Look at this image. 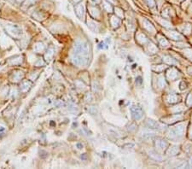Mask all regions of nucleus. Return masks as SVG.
<instances>
[{
  "instance_id": "f257e3e1",
  "label": "nucleus",
  "mask_w": 192,
  "mask_h": 169,
  "mask_svg": "<svg viewBox=\"0 0 192 169\" xmlns=\"http://www.w3.org/2000/svg\"><path fill=\"white\" fill-rule=\"evenodd\" d=\"M183 132H184V126L183 125H179L177 127H175L173 129H172L170 132H169V134L168 136L172 139L173 138H178L179 136H182L183 134Z\"/></svg>"
},
{
  "instance_id": "f03ea898",
  "label": "nucleus",
  "mask_w": 192,
  "mask_h": 169,
  "mask_svg": "<svg viewBox=\"0 0 192 169\" xmlns=\"http://www.w3.org/2000/svg\"><path fill=\"white\" fill-rule=\"evenodd\" d=\"M132 116L134 120H139L143 116V110L138 106H132L131 108Z\"/></svg>"
},
{
  "instance_id": "7ed1b4c3",
  "label": "nucleus",
  "mask_w": 192,
  "mask_h": 169,
  "mask_svg": "<svg viewBox=\"0 0 192 169\" xmlns=\"http://www.w3.org/2000/svg\"><path fill=\"white\" fill-rule=\"evenodd\" d=\"M156 147L159 150H164L166 148H168V143L163 139H158L156 142Z\"/></svg>"
},
{
  "instance_id": "20e7f679",
  "label": "nucleus",
  "mask_w": 192,
  "mask_h": 169,
  "mask_svg": "<svg viewBox=\"0 0 192 169\" xmlns=\"http://www.w3.org/2000/svg\"><path fill=\"white\" fill-rule=\"evenodd\" d=\"M146 125L147 127L150 128V129H159L160 128V125L158 122H156L154 120H151V119H149L147 120L146 121Z\"/></svg>"
},
{
  "instance_id": "39448f33",
  "label": "nucleus",
  "mask_w": 192,
  "mask_h": 169,
  "mask_svg": "<svg viewBox=\"0 0 192 169\" xmlns=\"http://www.w3.org/2000/svg\"><path fill=\"white\" fill-rule=\"evenodd\" d=\"M179 152V147H177V146H173V147H170V148H168V150H167V155L168 156H176V155H178V153Z\"/></svg>"
},
{
  "instance_id": "423d86ee",
  "label": "nucleus",
  "mask_w": 192,
  "mask_h": 169,
  "mask_svg": "<svg viewBox=\"0 0 192 169\" xmlns=\"http://www.w3.org/2000/svg\"><path fill=\"white\" fill-rule=\"evenodd\" d=\"M178 76V71L175 68H171L167 73V77L170 80H174Z\"/></svg>"
},
{
  "instance_id": "0eeeda50",
  "label": "nucleus",
  "mask_w": 192,
  "mask_h": 169,
  "mask_svg": "<svg viewBox=\"0 0 192 169\" xmlns=\"http://www.w3.org/2000/svg\"><path fill=\"white\" fill-rule=\"evenodd\" d=\"M179 99V97L176 94H170L168 95V97H167V101H168L169 103H178Z\"/></svg>"
},
{
  "instance_id": "6e6552de",
  "label": "nucleus",
  "mask_w": 192,
  "mask_h": 169,
  "mask_svg": "<svg viewBox=\"0 0 192 169\" xmlns=\"http://www.w3.org/2000/svg\"><path fill=\"white\" fill-rule=\"evenodd\" d=\"M168 37L171 38L173 40H181V39H183V36L180 35L179 33H178L175 31H172L170 33H168Z\"/></svg>"
},
{
  "instance_id": "1a4fd4ad",
  "label": "nucleus",
  "mask_w": 192,
  "mask_h": 169,
  "mask_svg": "<svg viewBox=\"0 0 192 169\" xmlns=\"http://www.w3.org/2000/svg\"><path fill=\"white\" fill-rule=\"evenodd\" d=\"M163 62H165L166 63H168V64H170V65H172V64H177V62L173 59L170 56H163Z\"/></svg>"
},
{
  "instance_id": "9d476101",
  "label": "nucleus",
  "mask_w": 192,
  "mask_h": 169,
  "mask_svg": "<svg viewBox=\"0 0 192 169\" xmlns=\"http://www.w3.org/2000/svg\"><path fill=\"white\" fill-rule=\"evenodd\" d=\"M150 156L152 157V158H154L155 160H158V161H161V160L162 159V157L155 150L150 151Z\"/></svg>"
},
{
  "instance_id": "9b49d317",
  "label": "nucleus",
  "mask_w": 192,
  "mask_h": 169,
  "mask_svg": "<svg viewBox=\"0 0 192 169\" xmlns=\"http://www.w3.org/2000/svg\"><path fill=\"white\" fill-rule=\"evenodd\" d=\"M111 24L113 25L114 27H118L119 24H120V20L117 18L116 16H113V17L111 18Z\"/></svg>"
},
{
  "instance_id": "f8f14e48",
  "label": "nucleus",
  "mask_w": 192,
  "mask_h": 169,
  "mask_svg": "<svg viewBox=\"0 0 192 169\" xmlns=\"http://www.w3.org/2000/svg\"><path fill=\"white\" fill-rule=\"evenodd\" d=\"M165 68H166V66H165V65H158V66L156 67V68L153 67V70H155L156 72H162Z\"/></svg>"
},
{
  "instance_id": "ddd939ff",
  "label": "nucleus",
  "mask_w": 192,
  "mask_h": 169,
  "mask_svg": "<svg viewBox=\"0 0 192 169\" xmlns=\"http://www.w3.org/2000/svg\"><path fill=\"white\" fill-rule=\"evenodd\" d=\"M160 44H161V45H162V47H167L168 45V42L167 41V39H163V38L160 39Z\"/></svg>"
},
{
  "instance_id": "4468645a",
  "label": "nucleus",
  "mask_w": 192,
  "mask_h": 169,
  "mask_svg": "<svg viewBox=\"0 0 192 169\" xmlns=\"http://www.w3.org/2000/svg\"><path fill=\"white\" fill-rule=\"evenodd\" d=\"M104 6H105V8L107 9L108 12H112L113 9H112V6L110 5V4H108V3H107V2H105V4H104Z\"/></svg>"
},
{
  "instance_id": "2eb2a0df",
  "label": "nucleus",
  "mask_w": 192,
  "mask_h": 169,
  "mask_svg": "<svg viewBox=\"0 0 192 169\" xmlns=\"http://www.w3.org/2000/svg\"><path fill=\"white\" fill-rule=\"evenodd\" d=\"M148 1V4L150 7H153L155 5V1L154 0H147Z\"/></svg>"
},
{
  "instance_id": "dca6fc26",
  "label": "nucleus",
  "mask_w": 192,
  "mask_h": 169,
  "mask_svg": "<svg viewBox=\"0 0 192 169\" xmlns=\"http://www.w3.org/2000/svg\"><path fill=\"white\" fill-rule=\"evenodd\" d=\"M190 166L192 168V160H191V162H190Z\"/></svg>"
}]
</instances>
